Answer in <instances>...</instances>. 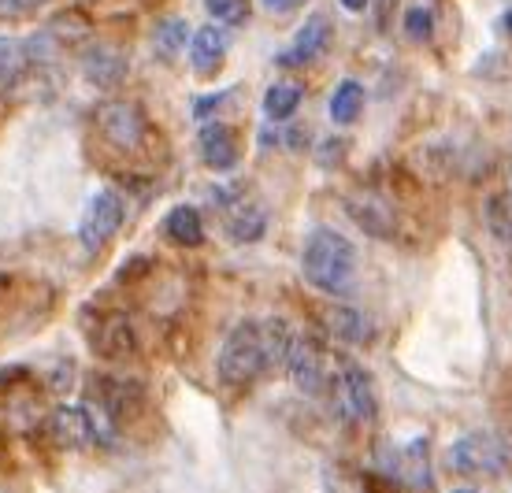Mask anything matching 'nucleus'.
<instances>
[{"label":"nucleus","mask_w":512,"mask_h":493,"mask_svg":"<svg viewBox=\"0 0 512 493\" xmlns=\"http://www.w3.org/2000/svg\"><path fill=\"white\" fill-rule=\"evenodd\" d=\"M268 227V215L264 208H253V204H242V212L231 219V238L234 241H256Z\"/></svg>","instance_id":"obj_22"},{"label":"nucleus","mask_w":512,"mask_h":493,"mask_svg":"<svg viewBox=\"0 0 512 493\" xmlns=\"http://www.w3.org/2000/svg\"><path fill=\"white\" fill-rule=\"evenodd\" d=\"M349 215H353V223L364 227L372 238H394V208L379 197V193H357V197H349Z\"/></svg>","instance_id":"obj_12"},{"label":"nucleus","mask_w":512,"mask_h":493,"mask_svg":"<svg viewBox=\"0 0 512 493\" xmlns=\"http://www.w3.org/2000/svg\"><path fill=\"white\" fill-rule=\"evenodd\" d=\"M197 152L212 171H231L238 164V130L227 127V123H208L197 138Z\"/></svg>","instance_id":"obj_9"},{"label":"nucleus","mask_w":512,"mask_h":493,"mask_svg":"<svg viewBox=\"0 0 512 493\" xmlns=\"http://www.w3.org/2000/svg\"><path fill=\"white\" fill-rule=\"evenodd\" d=\"M431 26H435V15H431V8L416 4V8H409V12H405V34H409V41H427V38H431Z\"/></svg>","instance_id":"obj_24"},{"label":"nucleus","mask_w":512,"mask_h":493,"mask_svg":"<svg viewBox=\"0 0 512 493\" xmlns=\"http://www.w3.org/2000/svg\"><path fill=\"white\" fill-rule=\"evenodd\" d=\"M97 349H101V356H127L134 349V334H130L127 319H104L101 334H97Z\"/></svg>","instance_id":"obj_20"},{"label":"nucleus","mask_w":512,"mask_h":493,"mask_svg":"<svg viewBox=\"0 0 512 493\" xmlns=\"http://www.w3.org/2000/svg\"><path fill=\"white\" fill-rule=\"evenodd\" d=\"M297 104H301V86H294V82H275V86L264 93V112H268V119H275V123L290 119V115L297 112Z\"/></svg>","instance_id":"obj_21"},{"label":"nucleus","mask_w":512,"mask_h":493,"mask_svg":"<svg viewBox=\"0 0 512 493\" xmlns=\"http://www.w3.org/2000/svg\"><path fill=\"white\" fill-rule=\"evenodd\" d=\"M342 8H346V12H364L368 0H342Z\"/></svg>","instance_id":"obj_28"},{"label":"nucleus","mask_w":512,"mask_h":493,"mask_svg":"<svg viewBox=\"0 0 512 493\" xmlns=\"http://www.w3.org/2000/svg\"><path fill=\"white\" fill-rule=\"evenodd\" d=\"M290 345H294V338H290V330H286L282 319H264V323L245 319V323H238L227 334V342H223L219 379L227 382V386H249L264 371L286 364Z\"/></svg>","instance_id":"obj_1"},{"label":"nucleus","mask_w":512,"mask_h":493,"mask_svg":"<svg viewBox=\"0 0 512 493\" xmlns=\"http://www.w3.org/2000/svg\"><path fill=\"white\" fill-rule=\"evenodd\" d=\"M301 271L316 290L342 297L353 286L357 275V249L349 245V238L334 234V230H312L301 253Z\"/></svg>","instance_id":"obj_2"},{"label":"nucleus","mask_w":512,"mask_h":493,"mask_svg":"<svg viewBox=\"0 0 512 493\" xmlns=\"http://www.w3.org/2000/svg\"><path fill=\"white\" fill-rule=\"evenodd\" d=\"M431 442L427 438H412L405 449H397L394 453V468H390V475H394L397 482H405L412 493L420 490H431Z\"/></svg>","instance_id":"obj_8"},{"label":"nucleus","mask_w":512,"mask_h":493,"mask_svg":"<svg viewBox=\"0 0 512 493\" xmlns=\"http://www.w3.org/2000/svg\"><path fill=\"white\" fill-rule=\"evenodd\" d=\"M453 493H475V490H453Z\"/></svg>","instance_id":"obj_30"},{"label":"nucleus","mask_w":512,"mask_h":493,"mask_svg":"<svg viewBox=\"0 0 512 493\" xmlns=\"http://www.w3.org/2000/svg\"><path fill=\"white\" fill-rule=\"evenodd\" d=\"M490 230L498 238H512V204L509 197H494L490 201Z\"/></svg>","instance_id":"obj_25"},{"label":"nucleus","mask_w":512,"mask_h":493,"mask_svg":"<svg viewBox=\"0 0 512 493\" xmlns=\"http://www.w3.org/2000/svg\"><path fill=\"white\" fill-rule=\"evenodd\" d=\"M360 108H364V89H360V82L346 78L331 97V119L338 123V127H349V123L360 115Z\"/></svg>","instance_id":"obj_19"},{"label":"nucleus","mask_w":512,"mask_h":493,"mask_svg":"<svg viewBox=\"0 0 512 493\" xmlns=\"http://www.w3.org/2000/svg\"><path fill=\"white\" fill-rule=\"evenodd\" d=\"M449 464L461 475H501L509 468V449L494 434H464L449 449Z\"/></svg>","instance_id":"obj_4"},{"label":"nucleus","mask_w":512,"mask_h":493,"mask_svg":"<svg viewBox=\"0 0 512 493\" xmlns=\"http://www.w3.org/2000/svg\"><path fill=\"white\" fill-rule=\"evenodd\" d=\"M501 23H505V30L512 34V12H505V19H501Z\"/></svg>","instance_id":"obj_29"},{"label":"nucleus","mask_w":512,"mask_h":493,"mask_svg":"<svg viewBox=\"0 0 512 493\" xmlns=\"http://www.w3.org/2000/svg\"><path fill=\"white\" fill-rule=\"evenodd\" d=\"M119 227H123V201H119V193L101 190L93 193L82 219H78V241H82L86 253L97 256L108 241L116 238Z\"/></svg>","instance_id":"obj_3"},{"label":"nucleus","mask_w":512,"mask_h":493,"mask_svg":"<svg viewBox=\"0 0 512 493\" xmlns=\"http://www.w3.org/2000/svg\"><path fill=\"white\" fill-rule=\"evenodd\" d=\"M97 123H101L104 141H108L112 149H119V152H134L141 141H145V130H149V123H145L141 108H138V104H130V101L101 104Z\"/></svg>","instance_id":"obj_5"},{"label":"nucleus","mask_w":512,"mask_h":493,"mask_svg":"<svg viewBox=\"0 0 512 493\" xmlns=\"http://www.w3.org/2000/svg\"><path fill=\"white\" fill-rule=\"evenodd\" d=\"M331 34H334L331 15H327V12H312L305 19V26L297 30L294 45H290V49L279 56V64H286V67L312 64L316 56H323V52H327V45H331Z\"/></svg>","instance_id":"obj_6"},{"label":"nucleus","mask_w":512,"mask_h":493,"mask_svg":"<svg viewBox=\"0 0 512 493\" xmlns=\"http://www.w3.org/2000/svg\"><path fill=\"white\" fill-rule=\"evenodd\" d=\"M205 8L219 26H242L249 19V0H205Z\"/></svg>","instance_id":"obj_23"},{"label":"nucleus","mask_w":512,"mask_h":493,"mask_svg":"<svg viewBox=\"0 0 512 493\" xmlns=\"http://www.w3.org/2000/svg\"><path fill=\"white\" fill-rule=\"evenodd\" d=\"M286 367H290V379L297 382V390L305 393H323L327 390V367H323V353L308 338H294L290 345V356H286Z\"/></svg>","instance_id":"obj_7"},{"label":"nucleus","mask_w":512,"mask_h":493,"mask_svg":"<svg viewBox=\"0 0 512 493\" xmlns=\"http://www.w3.org/2000/svg\"><path fill=\"white\" fill-rule=\"evenodd\" d=\"M82 75H86L90 86L112 89L127 78V56H123L116 45H93V49L82 56Z\"/></svg>","instance_id":"obj_11"},{"label":"nucleus","mask_w":512,"mask_h":493,"mask_svg":"<svg viewBox=\"0 0 512 493\" xmlns=\"http://www.w3.org/2000/svg\"><path fill=\"white\" fill-rule=\"evenodd\" d=\"M509 175H512V171H509Z\"/></svg>","instance_id":"obj_31"},{"label":"nucleus","mask_w":512,"mask_h":493,"mask_svg":"<svg viewBox=\"0 0 512 493\" xmlns=\"http://www.w3.org/2000/svg\"><path fill=\"white\" fill-rule=\"evenodd\" d=\"M164 234L171 241H179V245H201L205 241V223H201V212L193 208V204H179V208H171L164 219Z\"/></svg>","instance_id":"obj_16"},{"label":"nucleus","mask_w":512,"mask_h":493,"mask_svg":"<svg viewBox=\"0 0 512 493\" xmlns=\"http://www.w3.org/2000/svg\"><path fill=\"white\" fill-rule=\"evenodd\" d=\"M342 405H346V412L353 419H360V423H368V419H375V408H379V401H375V390H372V375L364 371V367L357 364H346V371H342Z\"/></svg>","instance_id":"obj_13"},{"label":"nucleus","mask_w":512,"mask_h":493,"mask_svg":"<svg viewBox=\"0 0 512 493\" xmlns=\"http://www.w3.org/2000/svg\"><path fill=\"white\" fill-rule=\"evenodd\" d=\"M49 438L60 449H86V445H93V423L86 416V408H56L49 416Z\"/></svg>","instance_id":"obj_14"},{"label":"nucleus","mask_w":512,"mask_h":493,"mask_svg":"<svg viewBox=\"0 0 512 493\" xmlns=\"http://www.w3.org/2000/svg\"><path fill=\"white\" fill-rule=\"evenodd\" d=\"M41 0H0V19H23V15L38 12Z\"/></svg>","instance_id":"obj_26"},{"label":"nucleus","mask_w":512,"mask_h":493,"mask_svg":"<svg viewBox=\"0 0 512 493\" xmlns=\"http://www.w3.org/2000/svg\"><path fill=\"white\" fill-rule=\"evenodd\" d=\"M26 64H30V56H26V41L0 38V93L19 86Z\"/></svg>","instance_id":"obj_18"},{"label":"nucleus","mask_w":512,"mask_h":493,"mask_svg":"<svg viewBox=\"0 0 512 493\" xmlns=\"http://www.w3.org/2000/svg\"><path fill=\"white\" fill-rule=\"evenodd\" d=\"M227 49H231V38L223 26H201L190 45V67L201 78H212L227 60Z\"/></svg>","instance_id":"obj_10"},{"label":"nucleus","mask_w":512,"mask_h":493,"mask_svg":"<svg viewBox=\"0 0 512 493\" xmlns=\"http://www.w3.org/2000/svg\"><path fill=\"white\" fill-rule=\"evenodd\" d=\"M297 4H305V0H264V8H268V12H294Z\"/></svg>","instance_id":"obj_27"},{"label":"nucleus","mask_w":512,"mask_h":493,"mask_svg":"<svg viewBox=\"0 0 512 493\" xmlns=\"http://www.w3.org/2000/svg\"><path fill=\"white\" fill-rule=\"evenodd\" d=\"M186 38H190V23L186 19H164V23H156L153 30V49L156 56L171 64L182 49H186Z\"/></svg>","instance_id":"obj_17"},{"label":"nucleus","mask_w":512,"mask_h":493,"mask_svg":"<svg viewBox=\"0 0 512 493\" xmlns=\"http://www.w3.org/2000/svg\"><path fill=\"white\" fill-rule=\"evenodd\" d=\"M323 323H327V330H331L334 338H342V342H349V345H360V342H368V338H372V327H368L364 312L346 308V304L327 308V312H323Z\"/></svg>","instance_id":"obj_15"}]
</instances>
